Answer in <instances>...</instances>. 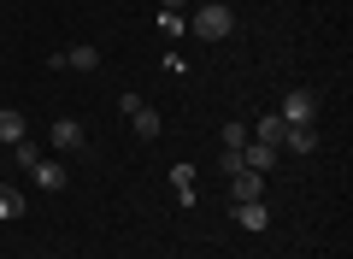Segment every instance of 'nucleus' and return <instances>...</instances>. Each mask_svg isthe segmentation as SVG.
<instances>
[{
	"mask_svg": "<svg viewBox=\"0 0 353 259\" xmlns=\"http://www.w3.org/2000/svg\"><path fill=\"white\" fill-rule=\"evenodd\" d=\"M189 30L201 41H224L230 30H236V12H230L224 0H206V6H194V12H189Z\"/></svg>",
	"mask_w": 353,
	"mask_h": 259,
	"instance_id": "obj_1",
	"label": "nucleus"
},
{
	"mask_svg": "<svg viewBox=\"0 0 353 259\" xmlns=\"http://www.w3.org/2000/svg\"><path fill=\"white\" fill-rule=\"evenodd\" d=\"M277 118H283V124H312V118H318V95H312V88H289L283 106H277Z\"/></svg>",
	"mask_w": 353,
	"mask_h": 259,
	"instance_id": "obj_2",
	"label": "nucleus"
},
{
	"mask_svg": "<svg viewBox=\"0 0 353 259\" xmlns=\"http://www.w3.org/2000/svg\"><path fill=\"white\" fill-rule=\"evenodd\" d=\"M101 71V48H88V41H77V48H65V53H53V71Z\"/></svg>",
	"mask_w": 353,
	"mask_h": 259,
	"instance_id": "obj_3",
	"label": "nucleus"
},
{
	"mask_svg": "<svg viewBox=\"0 0 353 259\" xmlns=\"http://www.w3.org/2000/svg\"><path fill=\"white\" fill-rule=\"evenodd\" d=\"M53 148H59V153H83L88 148V130L77 118H59V124H53Z\"/></svg>",
	"mask_w": 353,
	"mask_h": 259,
	"instance_id": "obj_4",
	"label": "nucleus"
},
{
	"mask_svg": "<svg viewBox=\"0 0 353 259\" xmlns=\"http://www.w3.org/2000/svg\"><path fill=\"white\" fill-rule=\"evenodd\" d=\"M236 224L241 230H271V207L265 200H236Z\"/></svg>",
	"mask_w": 353,
	"mask_h": 259,
	"instance_id": "obj_5",
	"label": "nucleus"
},
{
	"mask_svg": "<svg viewBox=\"0 0 353 259\" xmlns=\"http://www.w3.org/2000/svg\"><path fill=\"white\" fill-rule=\"evenodd\" d=\"M230 200H265V177L259 171H236L230 177Z\"/></svg>",
	"mask_w": 353,
	"mask_h": 259,
	"instance_id": "obj_6",
	"label": "nucleus"
},
{
	"mask_svg": "<svg viewBox=\"0 0 353 259\" xmlns=\"http://www.w3.org/2000/svg\"><path fill=\"white\" fill-rule=\"evenodd\" d=\"M277 153H283V148H265V142H253V136H248V148H241V165H248V171H271V165H277Z\"/></svg>",
	"mask_w": 353,
	"mask_h": 259,
	"instance_id": "obj_7",
	"label": "nucleus"
},
{
	"mask_svg": "<svg viewBox=\"0 0 353 259\" xmlns=\"http://www.w3.org/2000/svg\"><path fill=\"white\" fill-rule=\"evenodd\" d=\"M283 136H289V124H283L277 112H265V118L253 124V142H265V148H283Z\"/></svg>",
	"mask_w": 353,
	"mask_h": 259,
	"instance_id": "obj_8",
	"label": "nucleus"
},
{
	"mask_svg": "<svg viewBox=\"0 0 353 259\" xmlns=\"http://www.w3.org/2000/svg\"><path fill=\"white\" fill-rule=\"evenodd\" d=\"M30 136V124H24V112L18 106H0V142H6V148H12V142H24Z\"/></svg>",
	"mask_w": 353,
	"mask_h": 259,
	"instance_id": "obj_9",
	"label": "nucleus"
},
{
	"mask_svg": "<svg viewBox=\"0 0 353 259\" xmlns=\"http://www.w3.org/2000/svg\"><path fill=\"white\" fill-rule=\"evenodd\" d=\"M130 130H136V136H141V142H153V136H159V130H165V124H159V112H153V106H148V100H141V106H136V112H130Z\"/></svg>",
	"mask_w": 353,
	"mask_h": 259,
	"instance_id": "obj_10",
	"label": "nucleus"
},
{
	"mask_svg": "<svg viewBox=\"0 0 353 259\" xmlns=\"http://www.w3.org/2000/svg\"><path fill=\"white\" fill-rule=\"evenodd\" d=\"M283 148H294V153H312V148H318V130H312V124H289Z\"/></svg>",
	"mask_w": 353,
	"mask_h": 259,
	"instance_id": "obj_11",
	"label": "nucleus"
},
{
	"mask_svg": "<svg viewBox=\"0 0 353 259\" xmlns=\"http://www.w3.org/2000/svg\"><path fill=\"white\" fill-rule=\"evenodd\" d=\"M171 189L183 207H194V165H171Z\"/></svg>",
	"mask_w": 353,
	"mask_h": 259,
	"instance_id": "obj_12",
	"label": "nucleus"
},
{
	"mask_svg": "<svg viewBox=\"0 0 353 259\" xmlns=\"http://www.w3.org/2000/svg\"><path fill=\"white\" fill-rule=\"evenodd\" d=\"M30 177H36L41 189H65V183H71V177H65V165H59V160H41L36 171H30Z\"/></svg>",
	"mask_w": 353,
	"mask_h": 259,
	"instance_id": "obj_13",
	"label": "nucleus"
},
{
	"mask_svg": "<svg viewBox=\"0 0 353 259\" xmlns=\"http://www.w3.org/2000/svg\"><path fill=\"white\" fill-rule=\"evenodd\" d=\"M24 189H12V183H0V218H24Z\"/></svg>",
	"mask_w": 353,
	"mask_h": 259,
	"instance_id": "obj_14",
	"label": "nucleus"
},
{
	"mask_svg": "<svg viewBox=\"0 0 353 259\" xmlns=\"http://www.w3.org/2000/svg\"><path fill=\"white\" fill-rule=\"evenodd\" d=\"M12 165H18V171H36V165H41V148H36V142H12Z\"/></svg>",
	"mask_w": 353,
	"mask_h": 259,
	"instance_id": "obj_15",
	"label": "nucleus"
},
{
	"mask_svg": "<svg viewBox=\"0 0 353 259\" xmlns=\"http://www.w3.org/2000/svg\"><path fill=\"white\" fill-rule=\"evenodd\" d=\"M218 142H224V148H248V124H224Z\"/></svg>",
	"mask_w": 353,
	"mask_h": 259,
	"instance_id": "obj_16",
	"label": "nucleus"
},
{
	"mask_svg": "<svg viewBox=\"0 0 353 259\" xmlns=\"http://www.w3.org/2000/svg\"><path fill=\"white\" fill-rule=\"evenodd\" d=\"M218 171H224V177H236V171H248V165H241V148H224V153H218Z\"/></svg>",
	"mask_w": 353,
	"mask_h": 259,
	"instance_id": "obj_17",
	"label": "nucleus"
},
{
	"mask_svg": "<svg viewBox=\"0 0 353 259\" xmlns=\"http://www.w3.org/2000/svg\"><path fill=\"white\" fill-rule=\"evenodd\" d=\"M159 30H165V36H183V30H189V18H183V12H159Z\"/></svg>",
	"mask_w": 353,
	"mask_h": 259,
	"instance_id": "obj_18",
	"label": "nucleus"
},
{
	"mask_svg": "<svg viewBox=\"0 0 353 259\" xmlns=\"http://www.w3.org/2000/svg\"><path fill=\"white\" fill-rule=\"evenodd\" d=\"M183 6H189V0H159V12H183Z\"/></svg>",
	"mask_w": 353,
	"mask_h": 259,
	"instance_id": "obj_19",
	"label": "nucleus"
}]
</instances>
